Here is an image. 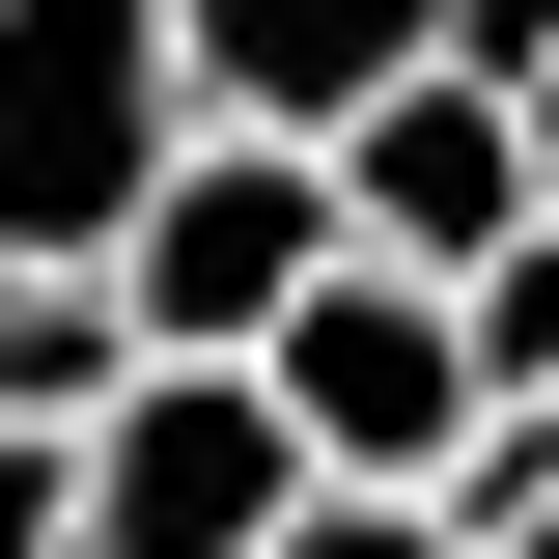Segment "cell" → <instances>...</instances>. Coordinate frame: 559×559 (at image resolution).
<instances>
[{"instance_id": "2", "label": "cell", "mask_w": 559, "mask_h": 559, "mask_svg": "<svg viewBox=\"0 0 559 559\" xmlns=\"http://www.w3.org/2000/svg\"><path fill=\"white\" fill-rule=\"evenodd\" d=\"M364 280V224H336V140H280V112H197V168L140 197V252H112V308H140V364H280L308 308Z\"/></svg>"}, {"instance_id": "9", "label": "cell", "mask_w": 559, "mask_h": 559, "mask_svg": "<svg viewBox=\"0 0 559 559\" xmlns=\"http://www.w3.org/2000/svg\"><path fill=\"white\" fill-rule=\"evenodd\" d=\"M503 84H532V168H559V28H503Z\"/></svg>"}, {"instance_id": "1", "label": "cell", "mask_w": 559, "mask_h": 559, "mask_svg": "<svg viewBox=\"0 0 559 559\" xmlns=\"http://www.w3.org/2000/svg\"><path fill=\"white\" fill-rule=\"evenodd\" d=\"M197 168V28L168 0H0V280H112Z\"/></svg>"}, {"instance_id": "3", "label": "cell", "mask_w": 559, "mask_h": 559, "mask_svg": "<svg viewBox=\"0 0 559 559\" xmlns=\"http://www.w3.org/2000/svg\"><path fill=\"white\" fill-rule=\"evenodd\" d=\"M336 224H364V280H448V308H476V280L559 224L503 28H392V57H364V112H336Z\"/></svg>"}, {"instance_id": "6", "label": "cell", "mask_w": 559, "mask_h": 559, "mask_svg": "<svg viewBox=\"0 0 559 559\" xmlns=\"http://www.w3.org/2000/svg\"><path fill=\"white\" fill-rule=\"evenodd\" d=\"M140 419V308L112 280H0V448H112Z\"/></svg>"}, {"instance_id": "4", "label": "cell", "mask_w": 559, "mask_h": 559, "mask_svg": "<svg viewBox=\"0 0 559 559\" xmlns=\"http://www.w3.org/2000/svg\"><path fill=\"white\" fill-rule=\"evenodd\" d=\"M252 392L308 419V476H336V503H448V476L503 448V392H476V308H448V280H336V308H308Z\"/></svg>"}, {"instance_id": "8", "label": "cell", "mask_w": 559, "mask_h": 559, "mask_svg": "<svg viewBox=\"0 0 559 559\" xmlns=\"http://www.w3.org/2000/svg\"><path fill=\"white\" fill-rule=\"evenodd\" d=\"M280 559H448V503H336V476H308V532H280Z\"/></svg>"}, {"instance_id": "7", "label": "cell", "mask_w": 559, "mask_h": 559, "mask_svg": "<svg viewBox=\"0 0 559 559\" xmlns=\"http://www.w3.org/2000/svg\"><path fill=\"white\" fill-rule=\"evenodd\" d=\"M0 559H84V448H0Z\"/></svg>"}, {"instance_id": "5", "label": "cell", "mask_w": 559, "mask_h": 559, "mask_svg": "<svg viewBox=\"0 0 559 559\" xmlns=\"http://www.w3.org/2000/svg\"><path fill=\"white\" fill-rule=\"evenodd\" d=\"M308 532V419L252 364H140V419L84 448V559H280Z\"/></svg>"}]
</instances>
